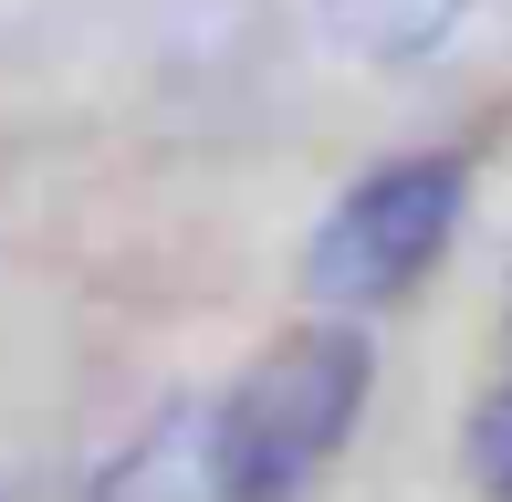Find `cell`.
Instances as JSON below:
<instances>
[{"mask_svg": "<svg viewBox=\"0 0 512 502\" xmlns=\"http://www.w3.org/2000/svg\"><path fill=\"white\" fill-rule=\"evenodd\" d=\"M366 377H377V356H366L356 314L283 335L220 408V502H283L293 482H314L356 429Z\"/></svg>", "mask_w": 512, "mask_h": 502, "instance_id": "1", "label": "cell"}, {"mask_svg": "<svg viewBox=\"0 0 512 502\" xmlns=\"http://www.w3.org/2000/svg\"><path fill=\"white\" fill-rule=\"evenodd\" d=\"M471 0H324V42L356 63H418L460 32Z\"/></svg>", "mask_w": 512, "mask_h": 502, "instance_id": "4", "label": "cell"}, {"mask_svg": "<svg viewBox=\"0 0 512 502\" xmlns=\"http://www.w3.org/2000/svg\"><path fill=\"white\" fill-rule=\"evenodd\" d=\"M450 231H460V157H387V168H366L324 210V231L304 251V283H314V304H345V314L398 304L450 251Z\"/></svg>", "mask_w": 512, "mask_h": 502, "instance_id": "2", "label": "cell"}, {"mask_svg": "<svg viewBox=\"0 0 512 502\" xmlns=\"http://www.w3.org/2000/svg\"><path fill=\"white\" fill-rule=\"evenodd\" d=\"M471 482L512 502V387H502V398H481V419H471Z\"/></svg>", "mask_w": 512, "mask_h": 502, "instance_id": "5", "label": "cell"}, {"mask_svg": "<svg viewBox=\"0 0 512 502\" xmlns=\"http://www.w3.org/2000/svg\"><path fill=\"white\" fill-rule=\"evenodd\" d=\"M84 502H220V408H168L147 440L115 450Z\"/></svg>", "mask_w": 512, "mask_h": 502, "instance_id": "3", "label": "cell"}]
</instances>
